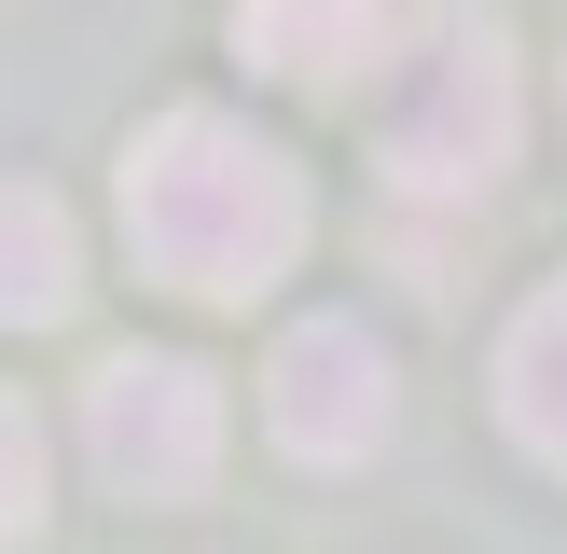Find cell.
Segmentation results:
<instances>
[{
  "label": "cell",
  "instance_id": "cell-5",
  "mask_svg": "<svg viewBox=\"0 0 567 554\" xmlns=\"http://www.w3.org/2000/svg\"><path fill=\"white\" fill-rule=\"evenodd\" d=\"M236 55L291 98H332V83H374L388 55V0H236Z\"/></svg>",
  "mask_w": 567,
  "mask_h": 554
},
{
  "label": "cell",
  "instance_id": "cell-4",
  "mask_svg": "<svg viewBox=\"0 0 567 554\" xmlns=\"http://www.w3.org/2000/svg\"><path fill=\"white\" fill-rule=\"evenodd\" d=\"M388 416H402V375H388V347L360 319H291L264 360V430L291 443L305 471H347L388 443Z\"/></svg>",
  "mask_w": 567,
  "mask_h": 554
},
{
  "label": "cell",
  "instance_id": "cell-6",
  "mask_svg": "<svg viewBox=\"0 0 567 554\" xmlns=\"http://www.w3.org/2000/svg\"><path fill=\"white\" fill-rule=\"evenodd\" d=\"M498 416H513V443L540 471H567V277L526 291L513 332H498Z\"/></svg>",
  "mask_w": 567,
  "mask_h": 554
},
{
  "label": "cell",
  "instance_id": "cell-1",
  "mask_svg": "<svg viewBox=\"0 0 567 554\" xmlns=\"http://www.w3.org/2000/svg\"><path fill=\"white\" fill-rule=\"evenodd\" d=\"M125 249L181 305H264L305 264V166L236 111L181 98L125 138Z\"/></svg>",
  "mask_w": 567,
  "mask_h": 554
},
{
  "label": "cell",
  "instance_id": "cell-2",
  "mask_svg": "<svg viewBox=\"0 0 567 554\" xmlns=\"http://www.w3.org/2000/svg\"><path fill=\"white\" fill-rule=\"evenodd\" d=\"M360 125H374V166L402 194H498L526 138V70H513V28L443 0V14H402L360 83Z\"/></svg>",
  "mask_w": 567,
  "mask_h": 554
},
{
  "label": "cell",
  "instance_id": "cell-3",
  "mask_svg": "<svg viewBox=\"0 0 567 554\" xmlns=\"http://www.w3.org/2000/svg\"><path fill=\"white\" fill-rule=\"evenodd\" d=\"M83 458H97V485L138 499V513L208 499V471H221V388L194 375V360H166V347L97 360V375H83Z\"/></svg>",
  "mask_w": 567,
  "mask_h": 554
},
{
  "label": "cell",
  "instance_id": "cell-8",
  "mask_svg": "<svg viewBox=\"0 0 567 554\" xmlns=\"http://www.w3.org/2000/svg\"><path fill=\"white\" fill-rule=\"evenodd\" d=\"M14 541H42V416L0 388V554Z\"/></svg>",
  "mask_w": 567,
  "mask_h": 554
},
{
  "label": "cell",
  "instance_id": "cell-7",
  "mask_svg": "<svg viewBox=\"0 0 567 554\" xmlns=\"http://www.w3.org/2000/svg\"><path fill=\"white\" fill-rule=\"evenodd\" d=\"M83 305V236H70V208L55 194H0V332H42V319H70Z\"/></svg>",
  "mask_w": 567,
  "mask_h": 554
}]
</instances>
